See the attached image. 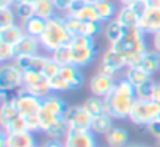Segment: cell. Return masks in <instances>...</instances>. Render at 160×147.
Returning <instances> with one entry per match:
<instances>
[{"label": "cell", "mask_w": 160, "mask_h": 147, "mask_svg": "<svg viewBox=\"0 0 160 147\" xmlns=\"http://www.w3.org/2000/svg\"><path fill=\"white\" fill-rule=\"evenodd\" d=\"M135 100H137L135 86H132L124 77H121L116 82V86L113 88V91L105 97L107 114H110L115 121L129 119V114Z\"/></svg>", "instance_id": "1"}, {"label": "cell", "mask_w": 160, "mask_h": 147, "mask_svg": "<svg viewBox=\"0 0 160 147\" xmlns=\"http://www.w3.org/2000/svg\"><path fill=\"white\" fill-rule=\"evenodd\" d=\"M113 50H116L119 55H122L127 59L129 66H135L140 59V56L148 52V42H146V35L138 28H127L124 36L110 45Z\"/></svg>", "instance_id": "2"}, {"label": "cell", "mask_w": 160, "mask_h": 147, "mask_svg": "<svg viewBox=\"0 0 160 147\" xmlns=\"http://www.w3.org/2000/svg\"><path fill=\"white\" fill-rule=\"evenodd\" d=\"M72 41V36L69 35L66 24H64V14H55L50 19H47V27L42 36L39 38L41 49L47 53L57 50L58 47L69 45Z\"/></svg>", "instance_id": "3"}, {"label": "cell", "mask_w": 160, "mask_h": 147, "mask_svg": "<svg viewBox=\"0 0 160 147\" xmlns=\"http://www.w3.org/2000/svg\"><path fill=\"white\" fill-rule=\"evenodd\" d=\"M66 110H68L66 102L60 96H57L55 92H52L50 96L42 99L41 108L38 111V119H39V124H41V131L44 133L52 124H55L58 119L64 117Z\"/></svg>", "instance_id": "4"}, {"label": "cell", "mask_w": 160, "mask_h": 147, "mask_svg": "<svg viewBox=\"0 0 160 147\" xmlns=\"http://www.w3.org/2000/svg\"><path fill=\"white\" fill-rule=\"evenodd\" d=\"M158 116H160V103L158 102H155L152 99H137L130 110L129 121L137 127L146 128Z\"/></svg>", "instance_id": "5"}, {"label": "cell", "mask_w": 160, "mask_h": 147, "mask_svg": "<svg viewBox=\"0 0 160 147\" xmlns=\"http://www.w3.org/2000/svg\"><path fill=\"white\" fill-rule=\"evenodd\" d=\"M127 66H129L127 59L122 55H119L116 50L108 47L104 52L102 58H101V64H99L98 70L102 72V74H107V75H110V77H115L116 80H119L124 75V70H126Z\"/></svg>", "instance_id": "6"}, {"label": "cell", "mask_w": 160, "mask_h": 147, "mask_svg": "<svg viewBox=\"0 0 160 147\" xmlns=\"http://www.w3.org/2000/svg\"><path fill=\"white\" fill-rule=\"evenodd\" d=\"M22 89V70L13 63L0 66V91L18 92Z\"/></svg>", "instance_id": "7"}, {"label": "cell", "mask_w": 160, "mask_h": 147, "mask_svg": "<svg viewBox=\"0 0 160 147\" xmlns=\"http://www.w3.org/2000/svg\"><path fill=\"white\" fill-rule=\"evenodd\" d=\"M144 10H146L144 2L133 3V5H121L115 19L126 28H135V27H138L140 17L144 13Z\"/></svg>", "instance_id": "8"}, {"label": "cell", "mask_w": 160, "mask_h": 147, "mask_svg": "<svg viewBox=\"0 0 160 147\" xmlns=\"http://www.w3.org/2000/svg\"><path fill=\"white\" fill-rule=\"evenodd\" d=\"M64 121L69 128L91 130L93 116L83 108V105H74V107H68V110L64 113Z\"/></svg>", "instance_id": "9"}, {"label": "cell", "mask_w": 160, "mask_h": 147, "mask_svg": "<svg viewBox=\"0 0 160 147\" xmlns=\"http://www.w3.org/2000/svg\"><path fill=\"white\" fill-rule=\"evenodd\" d=\"M63 142L66 147H98L96 135L85 128H69Z\"/></svg>", "instance_id": "10"}, {"label": "cell", "mask_w": 160, "mask_h": 147, "mask_svg": "<svg viewBox=\"0 0 160 147\" xmlns=\"http://www.w3.org/2000/svg\"><path fill=\"white\" fill-rule=\"evenodd\" d=\"M69 50H71V64L77 66V67H87L90 66L98 55L96 50V44L93 45H80V44H69Z\"/></svg>", "instance_id": "11"}, {"label": "cell", "mask_w": 160, "mask_h": 147, "mask_svg": "<svg viewBox=\"0 0 160 147\" xmlns=\"http://www.w3.org/2000/svg\"><path fill=\"white\" fill-rule=\"evenodd\" d=\"M14 100H16L18 111H19L22 116H25V117L38 114V111H39V108H41V102H42V99H39V97L30 94V92L25 91V89H19V91L16 92V96H14Z\"/></svg>", "instance_id": "12"}, {"label": "cell", "mask_w": 160, "mask_h": 147, "mask_svg": "<svg viewBox=\"0 0 160 147\" xmlns=\"http://www.w3.org/2000/svg\"><path fill=\"white\" fill-rule=\"evenodd\" d=\"M116 82L118 80L115 77H110V75H107V74H102V72L98 70L94 75L90 78L88 86H90V91H91L93 96L105 99L113 91V88L116 86Z\"/></svg>", "instance_id": "13"}, {"label": "cell", "mask_w": 160, "mask_h": 147, "mask_svg": "<svg viewBox=\"0 0 160 147\" xmlns=\"http://www.w3.org/2000/svg\"><path fill=\"white\" fill-rule=\"evenodd\" d=\"M2 147H36V139L33 131H21V133H7L2 130Z\"/></svg>", "instance_id": "14"}, {"label": "cell", "mask_w": 160, "mask_h": 147, "mask_svg": "<svg viewBox=\"0 0 160 147\" xmlns=\"http://www.w3.org/2000/svg\"><path fill=\"white\" fill-rule=\"evenodd\" d=\"M138 28L144 35H154L160 31V8H146L140 17Z\"/></svg>", "instance_id": "15"}, {"label": "cell", "mask_w": 160, "mask_h": 147, "mask_svg": "<svg viewBox=\"0 0 160 147\" xmlns=\"http://www.w3.org/2000/svg\"><path fill=\"white\" fill-rule=\"evenodd\" d=\"M58 75H60L64 82H68L74 91H75V89H80V88L83 86V83H85V78H83L82 70H80V67H77V66H74V64L61 66Z\"/></svg>", "instance_id": "16"}, {"label": "cell", "mask_w": 160, "mask_h": 147, "mask_svg": "<svg viewBox=\"0 0 160 147\" xmlns=\"http://www.w3.org/2000/svg\"><path fill=\"white\" fill-rule=\"evenodd\" d=\"M135 66H138L141 70H144L148 74L149 77H152L160 70V53L155 52L154 49L148 50V52H144L140 56V59H138V63Z\"/></svg>", "instance_id": "17"}, {"label": "cell", "mask_w": 160, "mask_h": 147, "mask_svg": "<svg viewBox=\"0 0 160 147\" xmlns=\"http://www.w3.org/2000/svg\"><path fill=\"white\" fill-rule=\"evenodd\" d=\"M16 58L18 56H30V55H36L39 53V49H41V42L38 38H33L30 35H25L16 45Z\"/></svg>", "instance_id": "18"}, {"label": "cell", "mask_w": 160, "mask_h": 147, "mask_svg": "<svg viewBox=\"0 0 160 147\" xmlns=\"http://www.w3.org/2000/svg\"><path fill=\"white\" fill-rule=\"evenodd\" d=\"M104 139H105L107 147H126L130 144L129 142V131L121 125H115L104 136Z\"/></svg>", "instance_id": "19"}, {"label": "cell", "mask_w": 160, "mask_h": 147, "mask_svg": "<svg viewBox=\"0 0 160 147\" xmlns=\"http://www.w3.org/2000/svg\"><path fill=\"white\" fill-rule=\"evenodd\" d=\"M14 96L16 92H13L7 100L0 102V125H7L10 121H13L16 116H19L21 113L18 111V107H16V100H14Z\"/></svg>", "instance_id": "20"}, {"label": "cell", "mask_w": 160, "mask_h": 147, "mask_svg": "<svg viewBox=\"0 0 160 147\" xmlns=\"http://www.w3.org/2000/svg\"><path fill=\"white\" fill-rule=\"evenodd\" d=\"M25 36V31L21 24H13L8 27H0V42H7L16 45L22 38Z\"/></svg>", "instance_id": "21"}, {"label": "cell", "mask_w": 160, "mask_h": 147, "mask_svg": "<svg viewBox=\"0 0 160 147\" xmlns=\"http://www.w3.org/2000/svg\"><path fill=\"white\" fill-rule=\"evenodd\" d=\"M93 3L102 24H107L108 21H113L116 17L119 8H116L113 0H98V2H93Z\"/></svg>", "instance_id": "22"}, {"label": "cell", "mask_w": 160, "mask_h": 147, "mask_svg": "<svg viewBox=\"0 0 160 147\" xmlns=\"http://www.w3.org/2000/svg\"><path fill=\"white\" fill-rule=\"evenodd\" d=\"M21 25H22L25 35H30V36L39 39V38L42 36V33L46 31L47 19H42V17H39V16H33V17H30L28 21L22 22Z\"/></svg>", "instance_id": "23"}, {"label": "cell", "mask_w": 160, "mask_h": 147, "mask_svg": "<svg viewBox=\"0 0 160 147\" xmlns=\"http://www.w3.org/2000/svg\"><path fill=\"white\" fill-rule=\"evenodd\" d=\"M126 27H122L116 19H113V21H108L107 24H104V38L107 39V42L112 45V44H115V42H118L122 36H124V33H126Z\"/></svg>", "instance_id": "24"}, {"label": "cell", "mask_w": 160, "mask_h": 147, "mask_svg": "<svg viewBox=\"0 0 160 147\" xmlns=\"http://www.w3.org/2000/svg\"><path fill=\"white\" fill-rule=\"evenodd\" d=\"M113 117L110 114H101V116H96L93 117V122H91V131L96 135V136H105L115 125H113Z\"/></svg>", "instance_id": "25"}, {"label": "cell", "mask_w": 160, "mask_h": 147, "mask_svg": "<svg viewBox=\"0 0 160 147\" xmlns=\"http://www.w3.org/2000/svg\"><path fill=\"white\" fill-rule=\"evenodd\" d=\"M82 105H83V108H85L93 117L107 113V103H105V99L98 97V96H93V94H91V97H87V99L83 100Z\"/></svg>", "instance_id": "26"}, {"label": "cell", "mask_w": 160, "mask_h": 147, "mask_svg": "<svg viewBox=\"0 0 160 147\" xmlns=\"http://www.w3.org/2000/svg\"><path fill=\"white\" fill-rule=\"evenodd\" d=\"M122 77H124L132 86H135V88H137L138 85H141L143 82H146L148 78H151L148 74H146L144 70H141L138 66H127Z\"/></svg>", "instance_id": "27"}, {"label": "cell", "mask_w": 160, "mask_h": 147, "mask_svg": "<svg viewBox=\"0 0 160 147\" xmlns=\"http://www.w3.org/2000/svg\"><path fill=\"white\" fill-rule=\"evenodd\" d=\"M68 130H69V127H68L64 117H61V119H58L55 124H52V125L44 131V135H46L49 139H64Z\"/></svg>", "instance_id": "28"}, {"label": "cell", "mask_w": 160, "mask_h": 147, "mask_svg": "<svg viewBox=\"0 0 160 147\" xmlns=\"http://www.w3.org/2000/svg\"><path fill=\"white\" fill-rule=\"evenodd\" d=\"M35 14L42 19H50L52 16L58 14V10L53 3V0H41L39 3L35 5Z\"/></svg>", "instance_id": "29"}, {"label": "cell", "mask_w": 160, "mask_h": 147, "mask_svg": "<svg viewBox=\"0 0 160 147\" xmlns=\"http://www.w3.org/2000/svg\"><path fill=\"white\" fill-rule=\"evenodd\" d=\"M2 130H3V131H7V133L30 131V130H28V122H27V117H25V116H22V114L16 116L13 121H10L7 125H3V127H2Z\"/></svg>", "instance_id": "30"}, {"label": "cell", "mask_w": 160, "mask_h": 147, "mask_svg": "<svg viewBox=\"0 0 160 147\" xmlns=\"http://www.w3.org/2000/svg\"><path fill=\"white\" fill-rule=\"evenodd\" d=\"M13 10L16 13V17H18L19 24H22V22L28 21L30 17L36 16L35 14V5L33 3H16L13 7Z\"/></svg>", "instance_id": "31"}, {"label": "cell", "mask_w": 160, "mask_h": 147, "mask_svg": "<svg viewBox=\"0 0 160 147\" xmlns=\"http://www.w3.org/2000/svg\"><path fill=\"white\" fill-rule=\"evenodd\" d=\"M74 17H77V19H80L82 22H101V19H99V14H98V11H96V8H94V3L93 2H90L87 7H83L82 10H80ZM102 24V22H101Z\"/></svg>", "instance_id": "32"}, {"label": "cell", "mask_w": 160, "mask_h": 147, "mask_svg": "<svg viewBox=\"0 0 160 147\" xmlns=\"http://www.w3.org/2000/svg\"><path fill=\"white\" fill-rule=\"evenodd\" d=\"M52 56V59L60 64V66H66V64H71V50H69V45H63V47H58L57 50L50 52L49 53Z\"/></svg>", "instance_id": "33"}, {"label": "cell", "mask_w": 160, "mask_h": 147, "mask_svg": "<svg viewBox=\"0 0 160 147\" xmlns=\"http://www.w3.org/2000/svg\"><path fill=\"white\" fill-rule=\"evenodd\" d=\"M155 82L151 78H148L146 82H143L141 85H138L135 88V92H137V99H152V92H154V88H155Z\"/></svg>", "instance_id": "34"}, {"label": "cell", "mask_w": 160, "mask_h": 147, "mask_svg": "<svg viewBox=\"0 0 160 147\" xmlns=\"http://www.w3.org/2000/svg\"><path fill=\"white\" fill-rule=\"evenodd\" d=\"M16 59V49L13 44L0 42V63H13Z\"/></svg>", "instance_id": "35"}, {"label": "cell", "mask_w": 160, "mask_h": 147, "mask_svg": "<svg viewBox=\"0 0 160 147\" xmlns=\"http://www.w3.org/2000/svg\"><path fill=\"white\" fill-rule=\"evenodd\" d=\"M16 21H18V17H16V13H14L13 7L0 8V27L13 25V24H16Z\"/></svg>", "instance_id": "36"}, {"label": "cell", "mask_w": 160, "mask_h": 147, "mask_svg": "<svg viewBox=\"0 0 160 147\" xmlns=\"http://www.w3.org/2000/svg\"><path fill=\"white\" fill-rule=\"evenodd\" d=\"M60 64H57L53 59H52V56L49 55V58H47V63H46V66H44V69H42V75L47 78V80H53L58 74H60Z\"/></svg>", "instance_id": "37"}, {"label": "cell", "mask_w": 160, "mask_h": 147, "mask_svg": "<svg viewBox=\"0 0 160 147\" xmlns=\"http://www.w3.org/2000/svg\"><path fill=\"white\" fill-rule=\"evenodd\" d=\"M50 86H52V92H55V94H58V92H71V91H74V89L71 88V85H69L68 82H64L60 75H57L53 80H50Z\"/></svg>", "instance_id": "38"}, {"label": "cell", "mask_w": 160, "mask_h": 147, "mask_svg": "<svg viewBox=\"0 0 160 147\" xmlns=\"http://www.w3.org/2000/svg\"><path fill=\"white\" fill-rule=\"evenodd\" d=\"M88 3H90V0H72V2L69 3V7H68V10H66V13H64V14L75 16L80 10H82L83 7H87Z\"/></svg>", "instance_id": "39"}, {"label": "cell", "mask_w": 160, "mask_h": 147, "mask_svg": "<svg viewBox=\"0 0 160 147\" xmlns=\"http://www.w3.org/2000/svg\"><path fill=\"white\" fill-rule=\"evenodd\" d=\"M146 130H148V133L154 138V139H160V116L157 117V119H154L148 127H146Z\"/></svg>", "instance_id": "40"}, {"label": "cell", "mask_w": 160, "mask_h": 147, "mask_svg": "<svg viewBox=\"0 0 160 147\" xmlns=\"http://www.w3.org/2000/svg\"><path fill=\"white\" fill-rule=\"evenodd\" d=\"M71 2H72V0H53V3H55L58 13H61V14L66 13V10H68V7H69Z\"/></svg>", "instance_id": "41"}, {"label": "cell", "mask_w": 160, "mask_h": 147, "mask_svg": "<svg viewBox=\"0 0 160 147\" xmlns=\"http://www.w3.org/2000/svg\"><path fill=\"white\" fill-rule=\"evenodd\" d=\"M41 147H66L63 139H49L47 142H44Z\"/></svg>", "instance_id": "42"}, {"label": "cell", "mask_w": 160, "mask_h": 147, "mask_svg": "<svg viewBox=\"0 0 160 147\" xmlns=\"http://www.w3.org/2000/svg\"><path fill=\"white\" fill-rule=\"evenodd\" d=\"M151 36H152V39H151L152 49L160 53V31H157V33H154V35H151Z\"/></svg>", "instance_id": "43"}, {"label": "cell", "mask_w": 160, "mask_h": 147, "mask_svg": "<svg viewBox=\"0 0 160 147\" xmlns=\"http://www.w3.org/2000/svg\"><path fill=\"white\" fill-rule=\"evenodd\" d=\"M146 8H160V0H143Z\"/></svg>", "instance_id": "44"}, {"label": "cell", "mask_w": 160, "mask_h": 147, "mask_svg": "<svg viewBox=\"0 0 160 147\" xmlns=\"http://www.w3.org/2000/svg\"><path fill=\"white\" fill-rule=\"evenodd\" d=\"M152 100H155V102H158V103H160V83H157V85H155V88H154Z\"/></svg>", "instance_id": "45"}, {"label": "cell", "mask_w": 160, "mask_h": 147, "mask_svg": "<svg viewBox=\"0 0 160 147\" xmlns=\"http://www.w3.org/2000/svg\"><path fill=\"white\" fill-rule=\"evenodd\" d=\"M14 7V0H0V8H8Z\"/></svg>", "instance_id": "46"}, {"label": "cell", "mask_w": 160, "mask_h": 147, "mask_svg": "<svg viewBox=\"0 0 160 147\" xmlns=\"http://www.w3.org/2000/svg\"><path fill=\"white\" fill-rule=\"evenodd\" d=\"M121 5H133V3H140L143 0H118Z\"/></svg>", "instance_id": "47"}, {"label": "cell", "mask_w": 160, "mask_h": 147, "mask_svg": "<svg viewBox=\"0 0 160 147\" xmlns=\"http://www.w3.org/2000/svg\"><path fill=\"white\" fill-rule=\"evenodd\" d=\"M90 2H98V0H90Z\"/></svg>", "instance_id": "48"}, {"label": "cell", "mask_w": 160, "mask_h": 147, "mask_svg": "<svg viewBox=\"0 0 160 147\" xmlns=\"http://www.w3.org/2000/svg\"><path fill=\"white\" fill-rule=\"evenodd\" d=\"M157 142H158V147H160V139H158V141H157Z\"/></svg>", "instance_id": "49"}, {"label": "cell", "mask_w": 160, "mask_h": 147, "mask_svg": "<svg viewBox=\"0 0 160 147\" xmlns=\"http://www.w3.org/2000/svg\"><path fill=\"white\" fill-rule=\"evenodd\" d=\"M137 147H144V145H137Z\"/></svg>", "instance_id": "50"}, {"label": "cell", "mask_w": 160, "mask_h": 147, "mask_svg": "<svg viewBox=\"0 0 160 147\" xmlns=\"http://www.w3.org/2000/svg\"><path fill=\"white\" fill-rule=\"evenodd\" d=\"M158 83H160V82H158Z\"/></svg>", "instance_id": "51"}, {"label": "cell", "mask_w": 160, "mask_h": 147, "mask_svg": "<svg viewBox=\"0 0 160 147\" xmlns=\"http://www.w3.org/2000/svg\"><path fill=\"white\" fill-rule=\"evenodd\" d=\"M158 72H160V70H158Z\"/></svg>", "instance_id": "52"}, {"label": "cell", "mask_w": 160, "mask_h": 147, "mask_svg": "<svg viewBox=\"0 0 160 147\" xmlns=\"http://www.w3.org/2000/svg\"><path fill=\"white\" fill-rule=\"evenodd\" d=\"M36 147H38V145H36Z\"/></svg>", "instance_id": "53"}]
</instances>
